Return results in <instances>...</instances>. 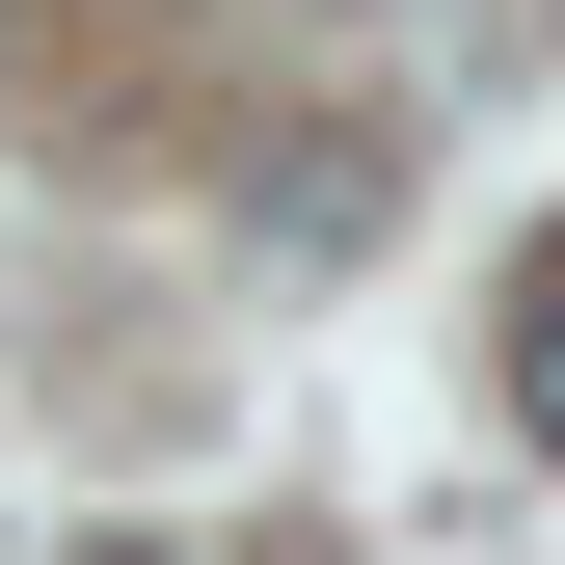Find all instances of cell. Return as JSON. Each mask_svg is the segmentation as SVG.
Returning a JSON list of instances; mask_svg holds the SVG:
<instances>
[{"instance_id": "6da1fadb", "label": "cell", "mask_w": 565, "mask_h": 565, "mask_svg": "<svg viewBox=\"0 0 565 565\" xmlns=\"http://www.w3.org/2000/svg\"><path fill=\"white\" fill-rule=\"evenodd\" d=\"M512 431H539V458H565V243H539V269H512Z\"/></svg>"}, {"instance_id": "7a4b0ae2", "label": "cell", "mask_w": 565, "mask_h": 565, "mask_svg": "<svg viewBox=\"0 0 565 565\" xmlns=\"http://www.w3.org/2000/svg\"><path fill=\"white\" fill-rule=\"evenodd\" d=\"M82 565H243V539H82Z\"/></svg>"}, {"instance_id": "3957f363", "label": "cell", "mask_w": 565, "mask_h": 565, "mask_svg": "<svg viewBox=\"0 0 565 565\" xmlns=\"http://www.w3.org/2000/svg\"><path fill=\"white\" fill-rule=\"evenodd\" d=\"M0 54H28V0H0Z\"/></svg>"}]
</instances>
